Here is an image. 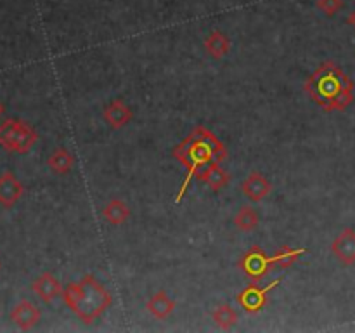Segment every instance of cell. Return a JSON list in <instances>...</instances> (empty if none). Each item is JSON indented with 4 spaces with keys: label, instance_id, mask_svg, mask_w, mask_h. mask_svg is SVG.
Returning <instances> with one entry per match:
<instances>
[{
    "label": "cell",
    "instance_id": "obj_8",
    "mask_svg": "<svg viewBox=\"0 0 355 333\" xmlns=\"http://www.w3.org/2000/svg\"><path fill=\"white\" fill-rule=\"evenodd\" d=\"M331 252L343 266H354L355 264V231L352 228H345L335 241L331 243Z\"/></svg>",
    "mask_w": 355,
    "mask_h": 333
},
{
    "label": "cell",
    "instance_id": "obj_1",
    "mask_svg": "<svg viewBox=\"0 0 355 333\" xmlns=\"http://www.w3.org/2000/svg\"><path fill=\"white\" fill-rule=\"evenodd\" d=\"M173 156L187 169L184 182L175 196V203H180L194 176L201 172L210 162H224L227 149L224 142L203 125H198L179 146L173 148Z\"/></svg>",
    "mask_w": 355,
    "mask_h": 333
},
{
    "label": "cell",
    "instance_id": "obj_22",
    "mask_svg": "<svg viewBox=\"0 0 355 333\" xmlns=\"http://www.w3.org/2000/svg\"><path fill=\"white\" fill-rule=\"evenodd\" d=\"M347 23H349V24H352V26L355 28V10H354L352 14H350L349 17H347Z\"/></svg>",
    "mask_w": 355,
    "mask_h": 333
},
{
    "label": "cell",
    "instance_id": "obj_3",
    "mask_svg": "<svg viewBox=\"0 0 355 333\" xmlns=\"http://www.w3.org/2000/svg\"><path fill=\"white\" fill-rule=\"evenodd\" d=\"M64 304L82 319L85 325H92L97 318L107 311L113 302L110 291L94 276L87 274L78 283H69L62 290Z\"/></svg>",
    "mask_w": 355,
    "mask_h": 333
},
{
    "label": "cell",
    "instance_id": "obj_15",
    "mask_svg": "<svg viewBox=\"0 0 355 333\" xmlns=\"http://www.w3.org/2000/svg\"><path fill=\"white\" fill-rule=\"evenodd\" d=\"M148 311L156 319H165L175 311V300H172L165 291H156L148 300Z\"/></svg>",
    "mask_w": 355,
    "mask_h": 333
},
{
    "label": "cell",
    "instance_id": "obj_21",
    "mask_svg": "<svg viewBox=\"0 0 355 333\" xmlns=\"http://www.w3.org/2000/svg\"><path fill=\"white\" fill-rule=\"evenodd\" d=\"M315 6H318V9L322 10L326 16L333 17L338 10H342L343 0H318Z\"/></svg>",
    "mask_w": 355,
    "mask_h": 333
},
{
    "label": "cell",
    "instance_id": "obj_18",
    "mask_svg": "<svg viewBox=\"0 0 355 333\" xmlns=\"http://www.w3.org/2000/svg\"><path fill=\"white\" fill-rule=\"evenodd\" d=\"M234 224L239 231L252 232L259 228L260 214L252 207H241L234 217Z\"/></svg>",
    "mask_w": 355,
    "mask_h": 333
},
{
    "label": "cell",
    "instance_id": "obj_14",
    "mask_svg": "<svg viewBox=\"0 0 355 333\" xmlns=\"http://www.w3.org/2000/svg\"><path fill=\"white\" fill-rule=\"evenodd\" d=\"M205 51L214 59H222L231 51V40L227 35L220 30H214L205 38Z\"/></svg>",
    "mask_w": 355,
    "mask_h": 333
},
{
    "label": "cell",
    "instance_id": "obj_7",
    "mask_svg": "<svg viewBox=\"0 0 355 333\" xmlns=\"http://www.w3.org/2000/svg\"><path fill=\"white\" fill-rule=\"evenodd\" d=\"M24 186L10 170L0 176V205L3 208H12L23 198Z\"/></svg>",
    "mask_w": 355,
    "mask_h": 333
},
{
    "label": "cell",
    "instance_id": "obj_23",
    "mask_svg": "<svg viewBox=\"0 0 355 333\" xmlns=\"http://www.w3.org/2000/svg\"><path fill=\"white\" fill-rule=\"evenodd\" d=\"M3 111H6V108H3V104H2V103H0V118H2Z\"/></svg>",
    "mask_w": 355,
    "mask_h": 333
},
{
    "label": "cell",
    "instance_id": "obj_6",
    "mask_svg": "<svg viewBox=\"0 0 355 333\" xmlns=\"http://www.w3.org/2000/svg\"><path fill=\"white\" fill-rule=\"evenodd\" d=\"M279 284H281V280L272 281V283H269L267 287H259L257 283H252L248 284L241 293H238L236 300H238V304L241 305L246 312H250V314H257V312H260L263 307H266L270 291L276 290Z\"/></svg>",
    "mask_w": 355,
    "mask_h": 333
},
{
    "label": "cell",
    "instance_id": "obj_5",
    "mask_svg": "<svg viewBox=\"0 0 355 333\" xmlns=\"http://www.w3.org/2000/svg\"><path fill=\"white\" fill-rule=\"evenodd\" d=\"M238 267L253 281V283H257V281L263 280V278L272 271L274 264L272 259L267 255L266 250H263L262 246L253 245L250 246L248 252L241 257V260L238 262Z\"/></svg>",
    "mask_w": 355,
    "mask_h": 333
},
{
    "label": "cell",
    "instance_id": "obj_12",
    "mask_svg": "<svg viewBox=\"0 0 355 333\" xmlns=\"http://www.w3.org/2000/svg\"><path fill=\"white\" fill-rule=\"evenodd\" d=\"M196 177L200 180H203V182H207V186L214 193H220L227 186L229 180H231L229 173L220 166V162H210Z\"/></svg>",
    "mask_w": 355,
    "mask_h": 333
},
{
    "label": "cell",
    "instance_id": "obj_11",
    "mask_svg": "<svg viewBox=\"0 0 355 333\" xmlns=\"http://www.w3.org/2000/svg\"><path fill=\"white\" fill-rule=\"evenodd\" d=\"M31 290H33V293H37V297H40L42 300L51 304L55 297L62 295L64 288L61 287V283H59V280L54 274L44 273L31 283Z\"/></svg>",
    "mask_w": 355,
    "mask_h": 333
},
{
    "label": "cell",
    "instance_id": "obj_4",
    "mask_svg": "<svg viewBox=\"0 0 355 333\" xmlns=\"http://www.w3.org/2000/svg\"><path fill=\"white\" fill-rule=\"evenodd\" d=\"M38 141V134L28 121L19 118H7L0 123V146L7 153L24 155Z\"/></svg>",
    "mask_w": 355,
    "mask_h": 333
},
{
    "label": "cell",
    "instance_id": "obj_13",
    "mask_svg": "<svg viewBox=\"0 0 355 333\" xmlns=\"http://www.w3.org/2000/svg\"><path fill=\"white\" fill-rule=\"evenodd\" d=\"M132 118H134V113L121 99H113L104 110V120L114 130H120L121 127H125Z\"/></svg>",
    "mask_w": 355,
    "mask_h": 333
},
{
    "label": "cell",
    "instance_id": "obj_19",
    "mask_svg": "<svg viewBox=\"0 0 355 333\" xmlns=\"http://www.w3.org/2000/svg\"><path fill=\"white\" fill-rule=\"evenodd\" d=\"M307 248H291V246H281L276 253H274L270 259H272L274 267H291L293 264H297L300 260V257H304L307 253Z\"/></svg>",
    "mask_w": 355,
    "mask_h": 333
},
{
    "label": "cell",
    "instance_id": "obj_2",
    "mask_svg": "<svg viewBox=\"0 0 355 333\" xmlns=\"http://www.w3.org/2000/svg\"><path fill=\"white\" fill-rule=\"evenodd\" d=\"M354 89L352 78L333 61L322 62L304 83L305 92L326 113L347 110L354 103Z\"/></svg>",
    "mask_w": 355,
    "mask_h": 333
},
{
    "label": "cell",
    "instance_id": "obj_17",
    "mask_svg": "<svg viewBox=\"0 0 355 333\" xmlns=\"http://www.w3.org/2000/svg\"><path fill=\"white\" fill-rule=\"evenodd\" d=\"M130 214H132L130 207L121 200H111L103 210L104 219H106L110 224H114V225H120L123 224L125 221H128Z\"/></svg>",
    "mask_w": 355,
    "mask_h": 333
},
{
    "label": "cell",
    "instance_id": "obj_24",
    "mask_svg": "<svg viewBox=\"0 0 355 333\" xmlns=\"http://www.w3.org/2000/svg\"><path fill=\"white\" fill-rule=\"evenodd\" d=\"M0 269H2V262H0Z\"/></svg>",
    "mask_w": 355,
    "mask_h": 333
},
{
    "label": "cell",
    "instance_id": "obj_16",
    "mask_svg": "<svg viewBox=\"0 0 355 333\" xmlns=\"http://www.w3.org/2000/svg\"><path fill=\"white\" fill-rule=\"evenodd\" d=\"M47 165L58 176H64V173H68L73 169L75 158H73V155L66 148H58L51 153V156L47 160Z\"/></svg>",
    "mask_w": 355,
    "mask_h": 333
},
{
    "label": "cell",
    "instance_id": "obj_20",
    "mask_svg": "<svg viewBox=\"0 0 355 333\" xmlns=\"http://www.w3.org/2000/svg\"><path fill=\"white\" fill-rule=\"evenodd\" d=\"M211 316H214L215 325H217L218 328L225 330V332H227V330H231L232 326L238 323V312H236L234 309H232L231 305H227V304L218 305V307L215 309L214 314H211Z\"/></svg>",
    "mask_w": 355,
    "mask_h": 333
},
{
    "label": "cell",
    "instance_id": "obj_10",
    "mask_svg": "<svg viewBox=\"0 0 355 333\" xmlns=\"http://www.w3.org/2000/svg\"><path fill=\"white\" fill-rule=\"evenodd\" d=\"M40 309L30 300H21L19 304L14 305V309L10 311V319L14 321V325L21 330H31L38 321H40Z\"/></svg>",
    "mask_w": 355,
    "mask_h": 333
},
{
    "label": "cell",
    "instance_id": "obj_9",
    "mask_svg": "<svg viewBox=\"0 0 355 333\" xmlns=\"http://www.w3.org/2000/svg\"><path fill=\"white\" fill-rule=\"evenodd\" d=\"M241 191L250 201L253 203H259L263 198L269 196V193L272 191V184L267 179L266 176H262L260 172H252L241 184Z\"/></svg>",
    "mask_w": 355,
    "mask_h": 333
}]
</instances>
